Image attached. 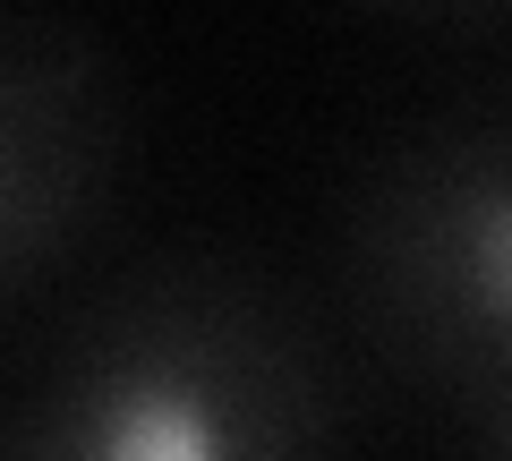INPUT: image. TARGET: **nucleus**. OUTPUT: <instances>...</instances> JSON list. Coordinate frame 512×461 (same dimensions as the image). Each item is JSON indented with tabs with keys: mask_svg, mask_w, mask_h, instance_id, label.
<instances>
[{
	"mask_svg": "<svg viewBox=\"0 0 512 461\" xmlns=\"http://www.w3.org/2000/svg\"><path fill=\"white\" fill-rule=\"evenodd\" d=\"M333 444V368L291 299L231 265H146L52 325L0 461H333Z\"/></svg>",
	"mask_w": 512,
	"mask_h": 461,
	"instance_id": "1",
	"label": "nucleus"
},
{
	"mask_svg": "<svg viewBox=\"0 0 512 461\" xmlns=\"http://www.w3.org/2000/svg\"><path fill=\"white\" fill-rule=\"evenodd\" d=\"M342 316L444 419L512 376V111L393 137L342 205Z\"/></svg>",
	"mask_w": 512,
	"mask_h": 461,
	"instance_id": "2",
	"label": "nucleus"
},
{
	"mask_svg": "<svg viewBox=\"0 0 512 461\" xmlns=\"http://www.w3.org/2000/svg\"><path fill=\"white\" fill-rule=\"evenodd\" d=\"M137 171V111L77 18H0V308L35 316L94 257Z\"/></svg>",
	"mask_w": 512,
	"mask_h": 461,
	"instance_id": "3",
	"label": "nucleus"
},
{
	"mask_svg": "<svg viewBox=\"0 0 512 461\" xmlns=\"http://www.w3.org/2000/svg\"><path fill=\"white\" fill-rule=\"evenodd\" d=\"M376 18H402V26H453V35H495L512 26V0H359Z\"/></svg>",
	"mask_w": 512,
	"mask_h": 461,
	"instance_id": "4",
	"label": "nucleus"
},
{
	"mask_svg": "<svg viewBox=\"0 0 512 461\" xmlns=\"http://www.w3.org/2000/svg\"><path fill=\"white\" fill-rule=\"evenodd\" d=\"M453 427L470 436V461H512V376H504L478 410H461Z\"/></svg>",
	"mask_w": 512,
	"mask_h": 461,
	"instance_id": "5",
	"label": "nucleus"
}]
</instances>
